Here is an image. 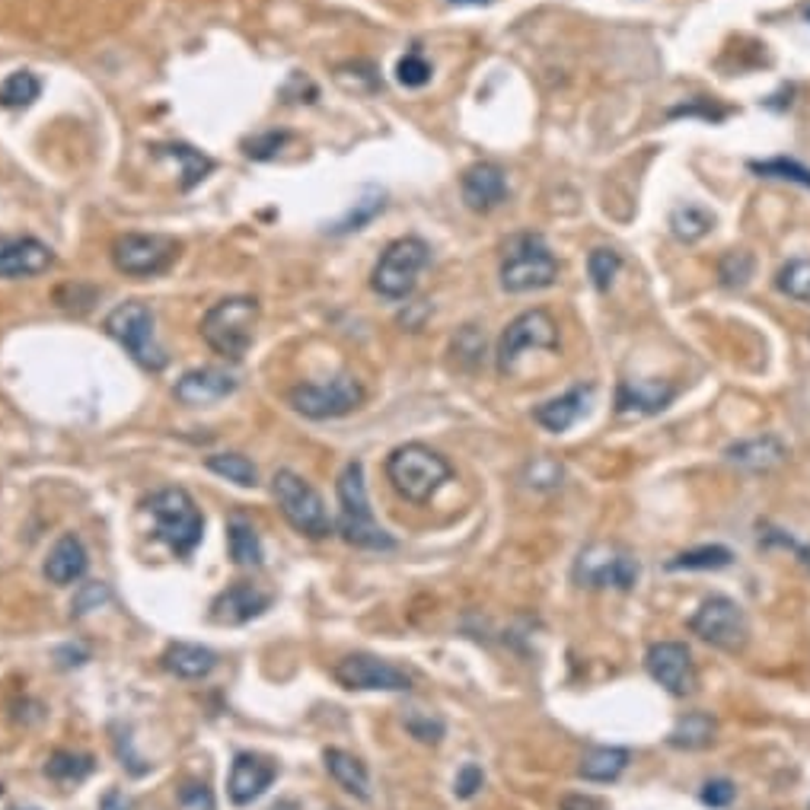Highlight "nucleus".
I'll list each match as a JSON object with an SVG mask.
<instances>
[{
    "label": "nucleus",
    "instance_id": "f257e3e1",
    "mask_svg": "<svg viewBox=\"0 0 810 810\" xmlns=\"http://www.w3.org/2000/svg\"><path fill=\"white\" fill-rule=\"evenodd\" d=\"M335 492H338V507H342L338 511V533L348 546L374 549V552L396 546V540L374 517V507L367 498L364 463L352 460L335 482Z\"/></svg>",
    "mask_w": 810,
    "mask_h": 810
},
{
    "label": "nucleus",
    "instance_id": "f03ea898",
    "mask_svg": "<svg viewBox=\"0 0 810 810\" xmlns=\"http://www.w3.org/2000/svg\"><path fill=\"white\" fill-rule=\"evenodd\" d=\"M501 287L507 294H530L555 285L559 278V259L549 249V243L540 234H517L504 243V256L498 268Z\"/></svg>",
    "mask_w": 810,
    "mask_h": 810
},
{
    "label": "nucleus",
    "instance_id": "7ed1b4c3",
    "mask_svg": "<svg viewBox=\"0 0 810 810\" xmlns=\"http://www.w3.org/2000/svg\"><path fill=\"white\" fill-rule=\"evenodd\" d=\"M451 463L425 444H403L386 460L389 485L412 504H425L437 495L444 482H451Z\"/></svg>",
    "mask_w": 810,
    "mask_h": 810
},
{
    "label": "nucleus",
    "instance_id": "20e7f679",
    "mask_svg": "<svg viewBox=\"0 0 810 810\" xmlns=\"http://www.w3.org/2000/svg\"><path fill=\"white\" fill-rule=\"evenodd\" d=\"M259 326V300L256 297H227L215 304L201 319V338L208 348L227 360H243Z\"/></svg>",
    "mask_w": 810,
    "mask_h": 810
},
{
    "label": "nucleus",
    "instance_id": "39448f33",
    "mask_svg": "<svg viewBox=\"0 0 810 810\" xmlns=\"http://www.w3.org/2000/svg\"><path fill=\"white\" fill-rule=\"evenodd\" d=\"M431 263V246L422 237L393 239L371 271V287L386 300H405L418 287L422 271Z\"/></svg>",
    "mask_w": 810,
    "mask_h": 810
},
{
    "label": "nucleus",
    "instance_id": "423d86ee",
    "mask_svg": "<svg viewBox=\"0 0 810 810\" xmlns=\"http://www.w3.org/2000/svg\"><path fill=\"white\" fill-rule=\"evenodd\" d=\"M147 511L157 524L160 540L167 543L176 555H191L195 546L201 543V511L195 507V501L186 488H160L147 501Z\"/></svg>",
    "mask_w": 810,
    "mask_h": 810
},
{
    "label": "nucleus",
    "instance_id": "0eeeda50",
    "mask_svg": "<svg viewBox=\"0 0 810 810\" xmlns=\"http://www.w3.org/2000/svg\"><path fill=\"white\" fill-rule=\"evenodd\" d=\"M271 495L278 501L287 524L297 533H304L310 540H326L333 533V517L326 511V501L304 476H297L290 470H278L271 478Z\"/></svg>",
    "mask_w": 810,
    "mask_h": 810
},
{
    "label": "nucleus",
    "instance_id": "6e6552de",
    "mask_svg": "<svg viewBox=\"0 0 810 810\" xmlns=\"http://www.w3.org/2000/svg\"><path fill=\"white\" fill-rule=\"evenodd\" d=\"M106 333L119 342L121 348L138 360L144 371H164L167 367V352L157 345V333H154V310L141 304V300H128L119 304L116 310L106 316Z\"/></svg>",
    "mask_w": 810,
    "mask_h": 810
},
{
    "label": "nucleus",
    "instance_id": "1a4fd4ad",
    "mask_svg": "<svg viewBox=\"0 0 810 810\" xmlns=\"http://www.w3.org/2000/svg\"><path fill=\"white\" fill-rule=\"evenodd\" d=\"M287 403L310 422H329L355 412L364 403V386L355 374H338L326 383H300L287 393Z\"/></svg>",
    "mask_w": 810,
    "mask_h": 810
},
{
    "label": "nucleus",
    "instance_id": "9d476101",
    "mask_svg": "<svg viewBox=\"0 0 810 810\" xmlns=\"http://www.w3.org/2000/svg\"><path fill=\"white\" fill-rule=\"evenodd\" d=\"M540 348H549V352L559 348V326H555L552 313L543 307L524 310L504 326L498 338V355H495L501 377H511L526 352H540Z\"/></svg>",
    "mask_w": 810,
    "mask_h": 810
},
{
    "label": "nucleus",
    "instance_id": "9b49d317",
    "mask_svg": "<svg viewBox=\"0 0 810 810\" xmlns=\"http://www.w3.org/2000/svg\"><path fill=\"white\" fill-rule=\"evenodd\" d=\"M179 243L164 234H121L112 239L109 256L116 271L128 275V278H154L172 268L179 259Z\"/></svg>",
    "mask_w": 810,
    "mask_h": 810
},
{
    "label": "nucleus",
    "instance_id": "f8f14e48",
    "mask_svg": "<svg viewBox=\"0 0 810 810\" xmlns=\"http://www.w3.org/2000/svg\"><path fill=\"white\" fill-rule=\"evenodd\" d=\"M690 632L699 635L702 642L712 644V648L738 654L750 642V620H747V613H743L738 600L709 596L690 620Z\"/></svg>",
    "mask_w": 810,
    "mask_h": 810
},
{
    "label": "nucleus",
    "instance_id": "ddd939ff",
    "mask_svg": "<svg viewBox=\"0 0 810 810\" xmlns=\"http://www.w3.org/2000/svg\"><path fill=\"white\" fill-rule=\"evenodd\" d=\"M574 577L584 587H616V591H629L639 581V562L622 546L594 543V546H587L577 555Z\"/></svg>",
    "mask_w": 810,
    "mask_h": 810
},
{
    "label": "nucleus",
    "instance_id": "4468645a",
    "mask_svg": "<svg viewBox=\"0 0 810 810\" xmlns=\"http://www.w3.org/2000/svg\"><path fill=\"white\" fill-rule=\"evenodd\" d=\"M333 676L345 690H381V692H408L412 690V673L374 654H348L333 668Z\"/></svg>",
    "mask_w": 810,
    "mask_h": 810
},
{
    "label": "nucleus",
    "instance_id": "2eb2a0df",
    "mask_svg": "<svg viewBox=\"0 0 810 810\" xmlns=\"http://www.w3.org/2000/svg\"><path fill=\"white\" fill-rule=\"evenodd\" d=\"M648 673L670 692V695H690L695 690V664L686 644L658 642L648 648Z\"/></svg>",
    "mask_w": 810,
    "mask_h": 810
},
{
    "label": "nucleus",
    "instance_id": "dca6fc26",
    "mask_svg": "<svg viewBox=\"0 0 810 810\" xmlns=\"http://www.w3.org/2000/svg\"><path fill=\"white\" fill-rule=\"evenodd\" d=\"M460 191H463V201L470 211L488 215L507 201V172L492 160H478L473 167L463 169Z\"/></svg>",
    "mask_w": 810,
    "mask_h": 810
},
{
    "label": "nucleus",
    "instance_id": "f3484780",
    "mask_svg": "<svg viewBox=\"0 0 810 810\" xmlns=\"http://www.w3.org/2000/svg\"><path fill=\"white\" fill-rule=\"evenodd\" d=\"M55 265V253L36 237H0V278L23 281L46 275Z\"/></svg>",
    "mask_w": 810,
    "mask_h": 810
},
{
    "label": "nucleus",
    "instance_id": "a211bd4d",
    "mask_svg": "<svg viewBox=\"0 0 810 810\" xmlns=\"http://www.w3.org/2000/svg\"><path fill=\"white\" fill-rule=\"evenodd\" d=\"M278 779V765L265 760L259 753H239L234 765H230V779H227V794L234 804H253L256 798H263Z\"/></svg>",
    "mask_w": 810,
    "mask_h": 810
},
{
    "label": "nucleus",
    "instance_id": "6ab92c4d",
    "mask_svg": "<svg viewBox=\"0 0 810 810\" xmlns=\"http://www.w3.org/2000/svg\"><path fill=\"white\" fill-rule=\"evenodd\" d=\"M271 606V594L259 591L256 584H230L227 591H220L211 603V622L217 625H243V622L263 616Z\"/></svg>",
    "mask_w": 810,
    "mask_h": 810
},
{
    "label": "nucleus",
    "instance_id": "aec40b11",
    "mask_svg": "<svg viewBox=\"0 0 810 810\" xmlns=\"http://www.w3.org/2000/svg\"><path fill=\"white\" fill-rule=\"evenodd\" d=\"M234 389H237V381H234L227 371L198 367V371H189V374L179 377L176 389H172V396H176L182 405L198 408V405H211L220 403V399H227Z\"/></svg>",
    "mask_w": 810,
    "mask_h": 810
},
{
    "label": "nucleus",
    "instance_id": "412c9836",
    "mask_svg": "<svg viewBox=\"0 0 810 810\" xmlns=\"http://www.w3.org/2000/svg\"><path fill=\"white\" fill-rule=\"evenodd\" d=\"M87 565H90V559H87V549L80 543V536L65 533L48 552L46 577L51 584H58V587H68V584L80 581L87 574Z\"/></svg>",
    "mask_w": 810,
    "mask_h": 810
},
{
    "label": "nucleus",
    "instance_id": "4be33fe9",
    "mask_svg": "<svg viewBox=\"0 0 810 810\" xmlns=\"http://www.w3.org/2000/svg\"><path fill=\"white\" fill-rule=\"evenodd\" d=\"M676 389L670 383L658 381H625L616 393V408L620 415H654L668 408Z\"/></svg>",
    "mask_w": 810,
    "mask_h": 810
},
{
    "label": "nucleus",
    "instance_id": "5701e85b",
    "mask_svg": "<svg viewBox=\"0 0 810 810\" xmlns=\"http://www.w3.org/2000/svg\"><path fill=\"white\" fill-rule=\"evenodd\" d=\"M587 399H591V386H574V389H569L565 396L549 399V403L540 405V408L533 412V418H536L546 431H552V434H562V431L572 428L574 422L584 415Z\"/></svg>",
    "mask_w": 810,
    "mask_h": 810
},
{
    "label": "nucleus",
    "instance_id": "b1692460",
    "mask_svg": "<svg viewBox=\"0 0 810 810\" xmlns=\"http://www.w3.org/2000/svg\"><path fill=\"white\" fill-rule=\"evenodd\" d=\"M164 668L172 676H182V680H201L217 668V654L205 644L191 642H172L164 651Z\"/></svg>",
    "mask_w": 810,
    "mask_h": 810
},
{
    "label": "nucleus",
    "instance_id": "393cba45",
    "mask_svg": "<svg viewBox=\"0 0 810 810\" xmlns=\"http://www.w3.org/2000/svg\"><path fill=\"white\" fill-rule=\"evenodd\" d=\"M786 444L779 441V437H772V434H765V437H753V441H740L734 444L731 451H728V460L731 463H738L743 470H753V473H769V470H776L779 463H786Z\"/></svg>",
    "mask_w": 810,
    "mask_h": 810
},
{
    "label": "nucleus",
    "instance_id": "a878e982",
    "mask_svg": "<svg viewBox=\"0 0 810 810\" xmlns=\"http://www.w3.org/2000/svg\"><path fill=\"white\" fill-rule=\"evenodd\" d=\"M323 760H326V772L333 776L335 786L345 788L348 794H355L360 801L371 798V776H367V765L360 763L355 753L338 750V747H329V750L323 753Z\"/></svg>",
    "mask_w": 810,
    "mask_h": 810
},
{
    "label": "nucleus",
    "instance_id": "bb28decb",
    "mask_svg": "<svg viewBox=\"0 0 810 810\" xmlns=\"http://www.w3.org/2000/svg\"><path fill=\"white\" fill-rule=\"evenodd\" d=\"M629 765V750L622 747H591L581 765H577V776L587 779V782H616Z\"/></svg>",
    "mask_w": 810,
    "mask_h": 810
},
{
    "label": "nucleus",
    "instance_id": "cd10ccee",
    "mask_svg": "<svg viewBox=\"0 0 810 810\" xmlns=\"http://www.w3.org/2000/svg\"><path fill=\"white\" fill-rule=\"evenodd\" d=\"M227 543H230V559L237 562V565H246V569H256V565H263V540H259V533L253 530V524H246V521H230L227 526Z\"/></svg>",
    "mask_w": 810,
    "mask_h": 810
},
{
    "label": "nucleus",
    "instance_id": "c85d7f7f",
    "mask_svg": "<svg viewBox=\"0 0 810 810\" xmlns=\"http://www.w3.org/2000/svg\"><path fill=\"white\" fill-rule=\"evenodd\" d=\"M712 227H715V217L699 205H680L670 215V230L680 243H699Z\"/></svg>",
    "mask_w": 810,
    "mask_h": 810
},
{
    "label": "nucleus",
    "instance_id": "c756f323",
    "mask_svg": "<svg viewBox=\"0 0 810 810\" xmlns=\"http://www.w3.org/2000/svg\"><path fill=\"white\" fill-rule=\"evenodd\" d=\"M164 157H172L179 167H182V189L189 191L191 186H198L211 169H215V160L205 157L201 150H195L189 144H167V147H157Z\"/></svg>",
    "mask_w": 810,
    "mask_h": 810
},
{
    "label": "nucleus",
    "instance_id": "7c9ffc66",
    "mask_svg": "<svg viewBox=\"0 0 810 810\" xmlns=\"http://www.w3.org/2000/svg\"><path fill=\"white\" fill-rule=\"evenodd\" d=\"M715 740V721L702 712H692V715L680 718L676 728L670 731V743L680 747V750H702Z\"/></svg>",
    "mask_w": 810,
    "mask_h": 810
},
{
    "label": "nucleus",
    "instance_id": "2f4dec72",
    "mask_svg": "<svg viewBox=\"0 0 810 810\" xmlns=\"http://www.w3.org/2000/svg\"><path fill=\"white\" fill-rule=\"evenodd\" d=\"M42 93V83L32 71H13L0 83V109H26Z\"/></svg>",
    "mask_w": 810,
    "mask_h": 810
},
{
    "label": "nucleus",
    "instance_id": "473e14b6",
    "mask_svg": "<svg viewBox=\"0 0 810 810\" xmlns=\"http://www.w3.org/2000/svg\"><path fill=\"white\" fill-rule=\"evenodd\" d=\"M205 466H208L211 473H217V476L237 482L243 488H253V485L259 482L256 463H253L249 456H243V453H215V456H208Z\"/></svg>",
    "mask_w": 810,
    "mask_h": 810
},
{
    "label": "nucleus",
    "instance_id": "72a5a7b5",
    "mask_svg": "<svg viewBox=\"0 0 810 810\" xmlns=\"http://www.w3.org/2000/svg\"><path fill=\"white\" fill-rule=\"evenodd\" d=\"M734 562V555H731V549L724 546H699V549H690V552H680L673 562H670V569H686V572H718V569H728Z\"/></svg>",
    "mask_w": 810,
    "mask_h": 810
},
{
    "label": "nucleus",
    "instance_id": "f704fd0d",
    "mask_svg": "<svg viewBox=\"0 0 810 810\" xmlns=\"http://www.w3.org/2000/svg\"><path fill=\"white\" fill-rule=\"evenodd\" d=\"M93 772V760L83 753H71V750H58L51 753L46 763V776L55 782H80Z\"/></svg>",
    "mask_w": 810,
    "mask_h": 810
},
{
    "label": "nucleus",
    "instance_id": "c9c22d12",
    "mask_svg": "<svg viewBox=\"0 0 810 810\" xmlns=\"http://www.w3.org/2000/svg\"><path fill=\"white\" fill-rule=\"evenodd\" d=\"M776 287L798 304H810V259H791L782 265L776 275Z\"/></svg>",
    "mask_w": 810,
    "mask_h": 810
},
{
    "label": "nucleus",
    "instance_id": "e433bc0d",
    "mask_svg": "<svg viewBox=\"0 0 810 810\" xmlns=\"http://www.w3.org/2000/svg\"><path fill=\"white\" fill-rule=\"evenodd\" d=\"M750 169L763 179H782V182H794V186H804L810 189V169L798 160H788V157H772V160H753Z\"/></svg>",
    "mask_w": 810,
    "mask_h": 810
},
{
    "label": "nucleus",
    "instance_id": "4c0bfd02",
    "mask_svg": "<svg viewBox=\"0 0 810 810\" xmlns=\"http://www.w3.org/2000/svg\"><path fill=\"white\" fill-rule=\"evenodd\" d=\"M620 268L622 259L616 249H594V253L587 256V275H591V281H594L596 290H610L613 278L620 275Z\"/></svg>",
    "mask_w": 810,
    "mask_h": 810
},
{
    "label": "nucleus",
    "instance_id": "58836bf2",
    "mask_svg": "<svg viewBox=\"0 0 810 810\" xmlns=\"http://www.w3.org/2000/svg\"><path fill=\"white\" fill-rule=\"evenodd\" d=\"M718 278L724 287H743L753 278V256L750 253H728L718 265Z\"/></svg>",
    "mask_w": 810,
    "mask_h": 810
},
{
    "label": "nucleus",
    "instance_id": "ea45409f",
    "mask_svg": "<svg viewBox=\"0 0 810 810\" xmlns=\"http://www.w3.org/2000/svg\"><path fill=\"white\" fill-rule=\"evenodd\" d=\"M396 80L403 87H408V90H418V87H425L431 80V65L418 51H408L403 61L396 65Z\"/></svg>",
    "mask_w": 810,
    "mask_h": 810
},
{
    "label": "nucleus",
    "instance_id": "a19ab883",
    "mask_svg": "<svg viewBox=\"0 0 810 810\" xmlns=\"http://www.w3.org/2000/svg\"><path fill=\"white\" fill-rule=\"evenodd\" d=\"M405 728L412 738H418L422 743H437L444 738V721L434 715H425V712H408L405 715Z\"/></svg>",
    "mask_w": 810,
    "mask_h": 810
},
{
    "label": "nucleus",
    "instance_id": "79ce46f5",
    "mask_svg": "<svg viewBox=\"0 0 810 810\" xmlns=\"http://www.w3.org/2000/svg\"><path fill=\"white\" fill-rule=\"evenodd\" d=\"M287 131H268V135H259V138H253V141H246V154L253 157V160H271L281 147L287 144Z\"/></svg>",
    "mask_w": 810,
    "mask_h": 810
},
{
    "label": "nucleus",
    "instance_id": "37998d69",
    "mask_svg": "<svg viewBox=\"0 0 810 810\" xmlns=\"http://www.w3.org/2000/svg\"><path fill=\"white\" fill-rule=\"evenodd\" d=\"M485 782V776H482V769L476 763H466L460 772H456V782H453V794L456 798H473L478 788Z\"/></svg>",
    "mask_w": 810,
    "mask_h": 810
},
{
    "label": "nucleus",
    "instance_id": "c03bdc74",
    "mask_svg": "<svg viewBox=\"0 0 810 810\" xmlns=\"http://www.w3.org/2000/svg\"><path fill=\"white\" fill-rule=\"evenodd\" d=\"M734 786L728 782V779H712V782H705L702 788V801L709 804V808H728L731 801H734Z\"/></svg>",
    "mask_w": 810,
    "mask_h": 810
},
{
    "label": "nucleus",
    "instance_id": "a18cd8bd",
    "mask_svg": "<svg viewBox=\"0 0 810 810\" xmlns=\"http://www.w3.org/2000/svg\"><path fill=\"white\" fill-rule=\"evenodd\" d=\"M182 804H189V808L195 810H215V798H211V791L205 786H189V788H182Z\"/></svg>",
    "mask_w": 810,
    "mask_h": 810
},
{
    "label": "nucleus",
    "instance_id": "49530a36",
    "mask_svg": "<svg viewBox=\"0 0 810 810\" xmlns=\"http://www.w3.org/2000/svg\"><path fill=\"white\" fill-rule=\"evenodd\" d=\"M559 810H603V804L591 794H565Z\"/></svg>",
    "mask_w": 810,
    "mask_h": 810
},
{
    "label": "nucleus",
    "instance_id": "de8ad7c7",
    "mask_svg": "<svg viewBox=\"0 0 810 810\" xmlns=\"http://www.w3.org/2000/svg\"><path fill=\"white\" fill-rule=\"evenodd\" d=\"M99 810H128V801L121 798V791H116V788H112V791H106V794H102V801H99Z\"/></svg>",
    "mask_w": 810,
    "mask_h": 810
},
{
    "label": "nucleus",
    "instance_id": "09e8293b",
    "mask_svg": "<svg viewBox=\"0 0 810 810\" xmlns=\"http://www.w3.org/2000/svg\"><path fill=\"white\" fill-rule=\"evenodd\" d=\"M102 596H106V587H99V584H90V587L83 591V600H80V603L73 606V610H77V616H80V613H87V603H93V600H102Z\"/></svg>",
    "mask_w": 810,
    "mask_h": 810
},
{
    "label": "nucleus",
    "instance_id": "8fccbe9b",
    "mask_svg": "<svg viewBox=\"0 0 810 810\" xmlns=\"http://www.w3.org/2000/svg\"><path fill=\"white\" fill-rule=\"evenodd\" d=\"M453 3H492V0H453Z\"/></svg>",
    "mask_w": 810,
    "mask_h": 810
},
{
    "label": "nucleus",
    "instance_id": "3c124183",
    "mask_svg": "<svg viewBox=\"0 0 810 810\" xmlns=\"http://www.w3.org/2000/svg\"><path fill=\"white\" fill-rule=\"evenodd\" d=\"M10 810H39V808H10Z\"/></svg>",
    "mask_w": 810,
    "mask_h": 810
},
{
    "label": "nucleus",
    "instance_id": "603ef678",
    "mask_svg": "<svg viewBox=\"0 0 810 810\" xmlns=\"http://www.w3.org/2000/svg\"><path fill=\"white\" fill-rule=\"evenodd\" d=\"M808 20H810V7H808Z\"/></svg>",
    "mask_w": 810,
    "mask_h": 810
}]
</instances>
